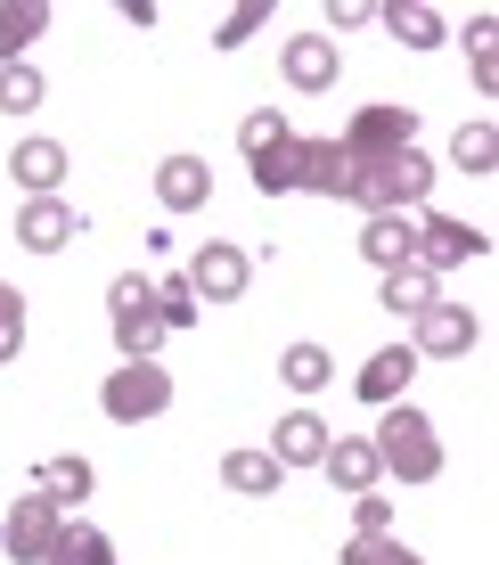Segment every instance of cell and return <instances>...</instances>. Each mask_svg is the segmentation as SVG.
Here are the masks:
<instances>
[{"label": "cell", "instance_id": "obj_1", "mask_svg": "<svg viewBox=\"0 0 499 565\" xmlns=\"http://www.w3.org/2000/svg\"><path fill=\"white\" fill-rule=\"evenodd\" d=\"M369 443H377V467H386L393 483H434L443 476V435H434V418L410 411V402H393Z\"/></svg>", "mask_w": 499, "mask_h": 565}, {"label": "cell", "instance_id": "obj_2", "mask_svg": "<svg viewBox=\"0 0 499 565\" xmlns=\"http://www.w3.org/2000/svg\"><path fill=\"white\" fill-rule=\"evenodd\" d=\"M426 189H434L426 148H401V156H386V164H352V198L344 205H360V213H417Z\"/></svg>", "mask_w": 499, "mask_h": 565}, {"label": "cell", "instance_id": "obj_3", "mask_svg": "<svg viewBox=\"0 0 499 565\" xmlns=\"http://www.w3.org/2000/svg\"><path fill=\"white\" fill-rule=\"evenodd\" d=\"M107 328H115V353L123 361H156V344L172 337L164 311H156V279H140V270L107 279Z\"/></svg>", "mask_w": 499, "mask_h": 565}, {"label": "cell", "instance_id": "obj_4", "mask_svg": "<svg viewBox=\"0 0 499 565\" xmlns=\"http://www.w3.org/2000/svg\"><path fill=\"white\" fill-rule=\"evenodd\" d=\"M99 411H107L115 426H148V418H164V411H172V369H164V361H123V369H107Z\"/></svg>", "mask_w": 499, "mask_h": 565}, {"label": "cell", "instance_id": "obj_5", "mask_svg": "<svg viewBox=\"0 0 499 565\" xmlns=\"http://www.w3.org/2000/svg\"><path fill=\"white\" fill-rule=\"evenodd\" d=\"M352 164H386V156L401 148H417V107H393V99H377V107H360L352 124H344V140H336Z\"/></svg>", "mask_w": 499, "mask_h": 565}, {"label": "cell", "instance_id": "obj_6", "mask_svg": "<svg viewBox=\"0 0 499 565\" xmlns=\"http://www.w3.org/2000/svg\"><path fill=\"white\" fill-rule=\"evenodd\" d=\"M57 524H66L57 500H42V492L9 500V516H0V550H9V565H42L50 541H57Z\"/></svg>", "mask_w": 499, "mask_h": 565}, {"label": "cell", "instance_id": "obj_7", "mask_svg": "<svg viewBox=\"0 0 499 565\" xmlns=\"http://www.w3.org/2000/svg\"><path fill=\"white\" fill-rule=\"evenodd\" d=\"M181 279H188V296H197V303H238V296H246V279H254V263H246L229 238H205L197 255H188Z\"/></svg>", "mask_w": 499, "mask_h": 565}, {"label": "cell", "instance_id": "obj_8", "mask_svg": "<svg viewBox=\"0 0 499 565\" xmlns=\"http://www.w3.org/2000/svg\"><path fill=\"white\" fill-rule=\"evenodd\" d=\"M491 255V238L475 222H451V213H434V222H417V270H458V263H484Z\"/></svg>", "mask_w": 499, "mask_h": 565}, {"label": "cell", "instance_id": "obj_9", "mask_svg": "<svg viewBox=\"0 0 499 565\" xmlns=\"http://www.w3.org/2000/svg\"><path fill=\"white\" fill-rule=\"evenodd\" d=\"M475 337H484V328H475L467 303H426V311H417V344H410V353L417 361H467Z\"/></svg>", "mask_w": 499, "mask_h": 565}, {"label": "cell", "instance_id": "obj_10", "mask_svg": "<svg viewBox=\"0 0 499 565\" xmlns=\"http://www.w3.org/2000/svg\"><path fill=\"white\" fill-rule=\"evenodd\" d=\"M279 74H286V90L319 99V90H336V74H344V50L328 42V33H295V42L279 50Z\"/></svg>", "mask_w": 499, "mask_h": 565}, {"label": "cell", "instance_id": "obj_11", "mask_svg": "<svg viewBox=\"0 0 499 565\" xmlns=\"http://www.w3.org/2000/svg\"><path fill=\"white\" fill-rule=\"evenodd\" d=\"M74 230H83V213L66 198H25V213H17V246H25V255H66Z\"/></svg>", "mask_w": 499, "mask_h": 565}, {"label": "cell", "instance_id": "obj_12", "mask_svg": "<svg viewBox=\"0 0 499 565\" xmlns=\"http://www.w3.org/2000/svg\"><path fill=\"white\" fill-rule=\"evenodd\" d=\"M360 263H377V270L417 263V213H369L360 222Z\"/></svg>", "mask_w": 499, "mask_h": 565}, {"label": "cell", "instance_id": "obj_13", "mask_svg": "<svg viewBox=\"0 0 499 565\" xmlns=\"http://www.w3.org/2000/svg\"><path fill=\"white\" fill-rule=\"evenodd\" d=\"M328 443H336V426L312 418V411H286V418L271 426V459H279V467H319V459H328Z\"/></svg>", "mask_w": 499, "mask_h": 565}, {"label": "cell", "instance_id": "obj_14", "mask_svg": "<svg viewBox=\"0 0 499 565\" xmlns=\"http://www.w3.org/2000/svg\"><path fill=\"white\" fill-rule=\"evenodd\" d=\"M33 492H42V500H57L66 516H83V500L99 492V467H90V459H74V451H57V459H42V467H33Z\"/></svg>", "mask_w": 499, "mask_h": 565}, {"label": "cell", "instance_id": "obj_15", "mask_svg": "<svg viewBox=\"0 0 499 565\" xmlns=\"http://www.w3.org/2000/svg\"><path fill=\"white\" fill-rule=\"evenodd\" d=\"M156 198H164V213H197L205 198H214V164H205V156H164L156 164Z\"/></svg>", "mask_w": 499, "mask_h": 565}, {"label": "cell", "instance_id": "obj_16", "mask_svg": "<svg viewBox=\"0 0 499 565\" xmlns=\"http://www.w3.org/2000/svg\"><path fill=\"white\" fill-rule=\"evenodd\" d=\"M417 369H426V361H417L410 344H386V353H369V361H360V402L393 411V402L410 394V377H417Z\"/></svg>", "mask_w": 499, "mask_h": 565}, {"label": "cell", "instance_id": "obj_17", "mask_svg": "<svg viewBox=\"0 0 499 565\" xmlns=\"http://www.w3.org/2000/svg\"><path fill=\"white\" fill-rule=\"evenodd\" d=\"M319 476L352 500V492H377V476H386V467H377V443H369V435H336L328 459H319Z\"/></svg>", "mask_w": 499, "mask_h": 565}, {"label": "cell", "instance_id": "obj_18", "mask_svg": "<svg viewBox=\"0 0 499 565\" xmlns=\"http://www.w3.org/2000/svg\"><path fill=\"white\" fill-rule=\"evenodd\" d=\"M295 172L312 198H352V156L336 140H295Z\"/></svg>", "mask_w": 499, "mask_h": 565}, {"label": "cell", "instance_id": "obj_19", "mask_svg": "<svg viewBox=\"0 0 499 565\" xmlns=\"http://www.w3.org/2000/svg\"><path fill=\"white\" fill-rule=\"evenodd\" d=\"M9 181L25 189V198H57V181H66V148H57V140H17Z\"/></svg>", "mask_w": 499, "mask_h": 565}, {"label": "cell", "instance_id": "obj_20", "mask_svg": "<svg viewBox=\"0 0 499 565\" xmlns=\"http://www.w3.org/2000/svg\"><path fill=\"white\" fill-rule=\"evenodd\" d=\"M386 17V33L401 50H443L451 42V25H443V9H426V0H393V9H377Z\"/></svg>", "mask_w": 499, "mask_h": 565}, {"label": "cell", "instance_id": "obj_21", "mask_svg": "<svg viewBox=\"0 0 499 565\" xmlns=\"http://www.w3.org/2000/svg\"><path fill=\"white\" fill-rule=\"evenodd\" d=\"M221 483H229L238 500H271L279 483H286V467H279L271 451H254V443H246V451H229V459H221Z\"/></svg>", "mask_w": 499, "mask_h": 565}, {"label": "cell", "instance_id": "obj_22", "mask_svg": "<svg viewBox=\"0 0 499 565\" xmlns=\"http://www.w3.org/2000/svg\"><path fill=\"white\" fill-rule=\"evenodd\" d=\"M50 33V0H9L0 9V66H25V50Z\"/></svg>", "mask_w": 499, "mask_h": 565}, {"label": "cell", "instance_id": "obj_23", "mask_svg": "<svg viewBox=\"0 0 499 565\" xmlns=\"http://www.w3.org/2000/svg\"><path fill=\"white\" fill-rule=\"evenodd\" d=\"M42 565H115V541L99 533V524L66 516V524H57V541H50V557H42Z\"/></svg>", "mask_w": 499, "mask_h": 565}, {"label": "cell", "instance_id": "obj_24", "mask_svg": "<svg viewBox=\"0 0 499 565\" xmlns=\"http://www.w3.org/2000/svg\"><path fill=\"white\" fill-rule=\"evenodd\" d=\"M426 303H443V279L434 270H417V263H401V270H386V311H426Z\"/></svg>", "mask_w": 499, "mask_h": 565}, {"label": "cell", "instance_id": "obj_25", "mask_svg": "<svg viewBox=\"0 0 499 565\" xmlns=\"http://www.w3.org/2000/svg\"><path fill=\"white\" fill-rule=\"evenodd\" d=\"M279 377H286V394H319V385L336 377V361H328V344H286Z\"/></svg>", "mask_w": 499, "mask_h": 565}, {"label": "cell", "instance_id": "obj_26", "mask_svg": "<svg viewBox=\"0 0 499 565\" xmlns=\"http://www.w3.org/2000/svg\"><path fill=\"white\" fill-rule=\"evenodd\" d=\"M451 164H458V172H491V164H499V131H491V115L458 124V140H451Z\"/></svg>", "mask_w": 499, "mask_h": 565}, {"label": "cell", "instance_id": "obj_27", "mask_svg": "<svg viewBox=\"0 0 499 565\" xmlns=\"http://www.w3.org/2000/svg\"><path fill=\"white\" fill-rule=\"evenodd\" d=\"M499 17L484 9V17H475V25H467V66H475V90H484V99H491V90H499Z\"/></svg>", "mask_w": 499, "mask_h": 565}, {"label": "cell", "instance_id": "obj_28", "mask_svg": "<svg viewBox=\"0 0 499 565\" xmlns=\"http://www.w3.org/2000/svg\"><path fill=\"white\" fill-rule=\"evenodd\" d=\"M42 99H50V83H42L33 57H25V66H0V115H33Z\"/></svg>", "mask_w": 499, "mask_h": 565}, {"label": "cell", "instance_id": "obj_29", "mask_svg": "<svg viewBox=\"0 0 499 565\" xmlns=\"http://www.w3.org/2000/svg\"><path fill=\"white\" fill-rule=\"evenodd\" d=\"M344 565H426L410 550V541H393V533H352L344 541Z\"/></svg>", "mask_w": 499, "mask_h": 565}, {"label": "cell", "instance_id": "obj_30", "mask_svg": "<svg viewBox=\"0 0 499 565\" xmlns=\"http://www.w3.org/2000/svg\"><path fill=\"white\" fill-rule=\"evenodd\" d=\"M286 140H295V131H286V115H279V107H254V115L238 124V148H246V164H254V156H271V148H286Z\"/></svg>", "mask_w": 499, "mask_h": 565}, {"label": "cell", "instance_id": "obj_31", "mask_svg": "<svg viewBox=\"0 0 499 565\" xmlns=\"http://www.w3.org/2000/svg\"><path fill=\"white\" fill-rule=\"evenodd\" d=\"M262 25H271V0H246V9H229L221 25H214V50H246Z\"/></svg>", "mask_w": 499, "mask_h": 565}, {"label": "cell", "instance_id": "obj_32", "mask_svg": "<svg viewBox=\"0 0 499 565\" xmlns=\"http://www.w3.org/2000/svg\"><path fill=\"white\" fill-rule=\"evenodd\" d=\"M254 189H262V198H286V189H303V172H295V140L271 148V156H254Z\"/></svg>", "mask_w": 499, "mask_h": 565}, {"label": "cell", "instance_id": "obj_33", "mask_svg": "<svg viewBox=\"0 0 499 565\" xmlns=\"http://www.w3.org/2000/svg\"><path fill=\"white\" fill-rule=\"evenodd\" d=\"M17 353H25V296L0 279V369H9Z\"/></svg>", "mask_w": 499, "mask_h": 565}, {"label": "cell", "instance_id": "obj_34", "mask_svg": "<svg viewBox=\"0 0 499 565\" xmlns=\"http://www.w3.org/2000/svg\"><path fill=\"white\" fill-rule=\"evenodd\" d=\"M156 311H164V328H197V296H188L181 270H172V279H156Z\"/></svg>", "mask_w": 499, "mask_h": 565}, {"label": "cell", "instance_id": "obj_35", "mask_svg": "<svg viewBox=\"0 0 499 565\" xmlns=\"http://www.w3.org/2000/svg\"><path fill=\"white\" fill-rule=\"evenodd\" d=\"M352 533H393V500L386 492H352Z\"/></svg>", "mask_w": 499, "mask_h": 565}, {"label": "cell", "instance_id": "obj_36", "mask_svg": "<svg viewBox=\"0 0 499 565\" xmlns=\"http://www.w3.org/2000/svg\"><path fill=\"white\" fill-rule=\"evenodd\" d=\"M369 0H336V9H328V42H336V33H360V25H369Z\"/></svg>", "mask_w": 499, "mask_h": 565}]
</instances>
